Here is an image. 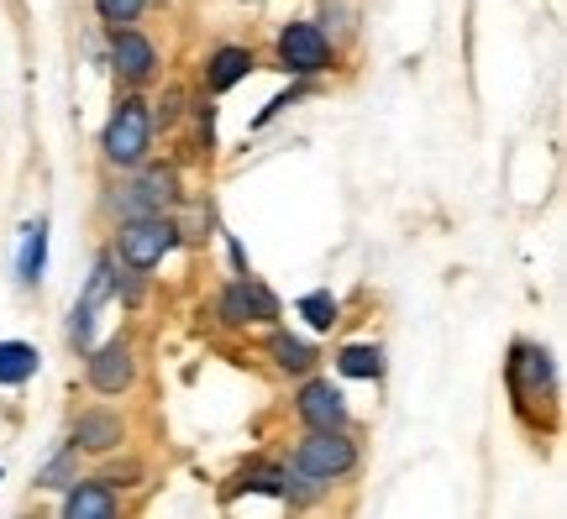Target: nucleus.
<instances>
[{"mask_svg": "<svg viewBox=\"0 0 567 519\" xmlns=\"http://www.w3.org/2000/svg\"><path fill=\"white\" fill-rule=\"evenodd\" d=\"M352 461H358V446L347 440V430H310L295 451V473L310 482H337L352 473Z\"/></svg>", "mask_w": 567, "mask_h": 519, "instance_id": "1", "label": "nucleus"}, {"mask_svg": "<svg viewBox=\"0 0 567 519\" xmlns=\"http://www.w3.org/2000/svg\"><path fill=\"white\" fill-rule=\"evenodd\" d=\"M147 142H153V116H147V105H142V101H122V105H116V116L105 121V137H101L105 158L132 168V163L147 158Z\"/></svg>", "mask_w": 567, "mask_h": 519, "instance_id": "2", "label": "nucleus"}, {"mask_svg": "<svg viewBox=\"0 0 567 519\" xmlns=\"http://www.w3.org/2000/svg\"><path fill=\"white\" fill-rule=\"evenodd\" d=\"M174 241H179V231L168 226L163 216H132L122 226V237H116V247H122V262L126 268H158L163 252H174Z\"/></svg>", "mask_w": 567, "mask_h": 519, "instance_id": "3", "label": "nucleus"}, {"mask_svg": "<svg viewBox=\"0 0 567 519\" xmlns=\"http://www.w3.org/2000/svg\"><path fill=\"white\" fill-rule=\"evenodd\" d=\"M279 63L289 74H321V69H331V42L321 38V27L295 21L279 32Z\"/></svg>", "mask_w": 567, "mask_h": 519, "instance_id": "4", "label": "nucleus"}, {"mask_svg": "<svg viewBox=\"0 0 567 519\" xmlns=\"http://www.w3.org/2000/svg\"><path fill=\"white\" fill-rule=\"evenodd\" d=\"M300 419L310 425V430H347V404H342V394H337V388H331L326 378L305 383Z\"/></svg>", "mask_w": 567, "mask_h": 519, "instance_id": "5", "label": "nucleus"}, {"mask_svg": "<svg viewBox=\"0 0 567 519\" xmlns=\"http://www.w3.org/2000/svg\"><path fill=\"white\" fill-rule=\"evenodd\" d=\"M174 195H179V189H174V174H168V168H147L122 195V210L126 216H163V205H174Z\"/></svg>", "mask_w": 567, "mask_h": 519, "instance_id": "6", "label": "nucleus"}, {"mask_svg": "<svg viewBox=\"0 0 567 519\" xmlns=\"http://www.w3.org/2000/svg\"><path fill=\"white\" fill-rule=\"evenodd\" d=\"M132 346L126 341H111V346H101L95 357H90V388H101V394H122L126 383H132Z\"/></svg>", "mask_w": 567, "mask_h": 519, "instance_id": "7", "label": "nucleus"}, {"mask_svg": "<svg viewBox=\"0 0 567 519\" xmlns=\"http://www.w3.org/2000/svg\"><path fill=\"white\" fill-rule=\"evenodd\" d=\"M116 509L122 504L111 494V482H74L69 499H63V519H111Z\"/></svg>", "mask_w": 567, "mask_h": 519, "instance_id": "8", "label": "nucleus"}, {"mask_svg": "<svg viewBox=\"0 0 567 519\" xmlns=\"http://www.w3.org/2000/svg\"><path fill=\"white\" fill-rule=\"evenodd\" d=\"M274 315V300H268L258 283H231L221 294V320H231V325H247V320H268Z\"/></svg>", "mask_w": 567, "mask_h": 519, "instance_id": "9", "label": "nucleus"}, {"mask_svg": "<svg viewBox=\"0 0 567 519\" xmlns=\"http://www.w3.org/2000/svg\"><path fill=\"white\" fill-rule=\"evenodd\" d=\"M74 446H80V451H116V446H122V419L105 415V409L80 415V425H74Z\"/></svg>", "mask_w": 567, "mask_h": 519, "instance_id": "10", "label": "nucleus"}, {"mask_svg": "<svg viewBox=\"0 0 567 519\" xmlns=\"http://www.w3.org/2000/svg\"><path fill=\"white\" fill-rule=\"evenodd\" d=\"M105 294H111V262L95 268V279H90V289H84V300L74 304V346H90V325H95V310H101Z\"/></svg>", "mask_w": 567, "mask_h": 519, "instance_id": "11", "label": "nucleus"}, {"mask_svg": "<svg viewBox=\"0 0 567 519\" xmlns=\"http://www.w3.org/2000/svg\"><path fill=\"white\" fill-rule=\"evenodd\" d=\"M153 63H158L153 42L137 38V32H116V69H122L126 80H147V74H153Z\"/></svg>", "mask_w": 567, "mask_h": 519, "instance_id": "12", "label": "nucleus"}, {"mask_svg": "<svg viewBox=\"0 0 567 519\" xmlns=\"http://www.w3.org/2000/svg\"><path fill=\"white\" fill-rule=\"evenodd\" d=\"M247 69H252V53H247V48H221V53L210 59V69H205V80L221 95V90H231L237 80H247Z\"/></svg>", "mask_w": 567, "mask_h": 519, "instance_id": "13", "label": "nucleus"}, {"mask_svg": "<svg viewBox=\"0 0 567 519\" xmlns=\"http://www.w3.org/2000/svg\"><path fill=\"white\" fill-rule=\"evenodd\" d=\"M38 373V352L27 341H0V383H27Z\"/></svg>", "mask_w": 567, "mask_h": 519, "instance_id": "14", "label": "nucleus"}, {"mask_svg": "<svg viewBox=\"0 0 567 519\" xmlns=\"http://www.w3.org/2000/svg\"><path fill=\"white\" fill-rule=\"evenodd\" d=\"M42 258H48V226H27V241H21V283L42 279Z\"/></svg>", "mask_w": 567, "mask_h": 519, "instance_id": "15", "label": "nucleus"}, {"mask_svg": "<svg viewBox=\"0 0 567 519\" xmlns=\"http://www.w3.org/2000/svg\"><path fill=\"white\" fill-rule=\"evenodd\" d=\"M337 367H342L347 378H379L384 373V352L379 346H347L342 357H337Z\"/></svg>", "mask_w": 567, "mask_h": 519, "instance_id": "16", "label": "nucleus"}, {"mask_svg": "<svg viewBox=\"0 0 567 519\" xmlns=\"http://www.w3.org/2000/svg\"><path fill=\"white\" fill-rule=\"evenodd\" d=\"M515 378L530 383V388H547V383H551L547 352H536V346H520V352H515Z\"/></svg>", "mask_w": 567, "mask_h": 519, "instance_id": "17", "label": "nucleus"}, {"mask_svg": "<svg viewBox=\"0 0 567 519\" xmlns=\"http://www.w3.org/2000/svg\"><path fill=\"white\" fill-rule=\"evenodd\" d=\"M274 362H279L284 373H305V367L316 362V352H310L305 341H295V336H274Z\"/></svg>", "mask_w": 567, "mask_h": 519, "instance_id": "18", "label": "nucleus"}, {"mask_svg": "<svg viewBox=\"0 0 567 519\" xmlns=\"http://www.w3.org/2000/svg\"><path fill=\"white\" fill-rule=\"evenodd\" d=\"M243 488H258V494H289V473H284V467H252V473H243Z\"/></svg>", "mask_w": 567, "mask_h": 519, "instance_id": "19", "label": "nucleus"}, {"mask_svg": "<svg viewBox=\"0 0 567 519\" xmlns=\"http://www.w3.org/2000/svg\"><path fill=\"white\" fill-rule=\"evenodd\" d=\"M300 315L310 320L316 331H326V325L337 320V300H331V294H305V300H300Z\"/></svg>", "mask_w": 567, "mask_h": 519, "instance_id": "20", "label": "nucleus"}, {"mask_svg": "<svg viewBox=\"0 0 567 519\" xmlns=\"http://www.w3.org/2000/svg\"><path fill=\"white\" fill-rule=\"evenodd\" d=\"M142 6H147V0H95V11H101L105 21H116V27H122V21H137Z\"/></svg>", "mask_w": 567, "mask_h": 519, "instance_id": "21", "label": "nucleus"}, {"mask_svg": "<svg viewBox=\"0 0 567 519\" xmlns=\"http://www.w3.org/2000/svg\"><path fill=\"white\" fill-rule=\"evenodd\" d=\"M0 478H6V473H0Z\"/></svg>", "mask_w": 567, "mask_h": 519, "instance_id": "22", "label": "nucleus"}]
</instances>
